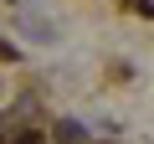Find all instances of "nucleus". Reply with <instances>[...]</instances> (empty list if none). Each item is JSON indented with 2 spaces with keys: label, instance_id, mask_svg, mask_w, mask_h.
I'll use <instances>...</instances> for the list:
<instances>
[{
  "label": "nucleus",
  "instance_id": "nucleus-1",
  "mask_svg": "<svg viewBox=\"0 0 154 144\" xmlns=\"http://www.w3.org/2000/svg\"><path fill=\"white\" fill-rule=\"evenodd\" d=\"M57 139H62V144H82V129H77V124H62Z\"/></svg>",
  "mask_w": 154,
  "mask_h": 144
},
{
  "label": "nucleus",
  "instance_id": "nucleus-2",
  "mask_svg": "<svg viewBox=\"0 0 154 144\" xmlns=\"http://www.w3.org/2000/svg\"><path fill=\"white\" fill-rule=\"evenodd\" d=\"M16 144H41V134H21V139H16Z\"/></svg>",
  "mask_w": 154,
  "mask_h": 144
}]
</instances>
